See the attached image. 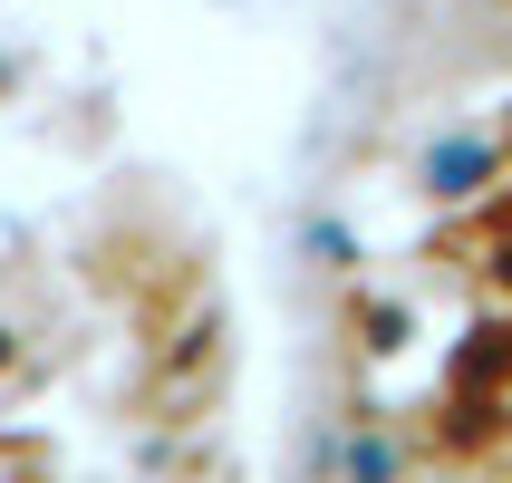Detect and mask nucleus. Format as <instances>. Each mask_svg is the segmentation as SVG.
<instances>
[{
	"label": "nucleus",
	"mask_w": 512,
	"mask_h": 483,
	"mask_svg": "<svg viewBox=\"0 0 512 483\" xmlns=\"http://www.w3.org/2000/svg\"><path fill=\"white\" fill-rule=\"evenodd\" d=\"M474 165H484V145H445V155H435V174H445V184H464Z\"/></svg>",
	"instance_id": "f257e3e1"
}]
</instances>
